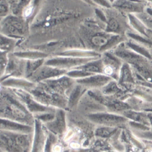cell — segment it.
Returning a JSON list of instances; mask_svg holds the SVG:
<instances>
[{"label":"cell","instance_id":"cell-1","mask_svg":"<svg viewBox=\"0 0 152 152\" xmlns=\"http://www.w3.org/2000/svg\"><path fill=\"white\" fill-rule=\"evenodd\" d=\"M0 118L34 126V117L11 89L2 87L0 91Z\"/></svg>","mask_w":152,"mask_h":152},{"label":"cell","instance_id":"cell-2","mask_svg":"<svg viewBox=\"0 0 152 152\" xmlns=\"http://www.w3.org/2000/svg\"><path fill=\"white\" fill-rule=\"evenodd\" d=\"M33 133L25 134L0 130V151L30 152Z\"/></svg>","mask_w":152,"mask_h":152},{"label":"cell","instance_id":"cell-3","mask_svg":"<svg viewBox=\"0 0 152 152\" xmlns=\"http://www.w3.org/2000/svg\"><path fill=\"white\" fill-rule=\"evenodd\" d=\"M0 32L9 38L21 41L29 35V22L22 17L10 14L1 20Z\"/></svg>","mask_w":152,"mask_h":152},{"label":"cell","instance_id":"cell-4","mask_svg":"<svg viewBox=\"0 0 152 152\" xmlns=\"http://www.w3.org/2000/svg\"><path fill=\"white\" fill-rule=\"evenodd\" d=\"M28 92L31 94L37 101L42 105L68 111V97L67 96L50 94L43 90L37 85L34 89Z\"/></svg>","mask_w":152,"mask_h":152},{"label":"cell","instance_id":"cell-5","mask_svg":"<svg viewBox=\"0 0 152 152\" xmlns=\"http://www.w3.org/2000/svg\"><path fill=\"white\" fill-rule=\"evenodd\" d=\"M75 83L76 82L74 79L64 75L61 77L43 81L37 84V85L50 94H59L67 97Z\"/></svg>","mask_w":152,"mask_h":152},{"label":"cell","instance_id":"cell-6","mask_svg":"<svg viewBox=\"0 0 152 152\" xmlns=\"http://www.w3.org/2000/svg\"><path fill=\"white\" fill-rule=\"evenodd\" d=\"M97 58H75L70 57H62L58 56L45 60L44 64L48 66L55 67L58 69L66 70L69 71L80 67L92 61L98 60Z\"/></svg>","mask_w":152,"mask_h":152},{"label":"cell","instance_id":"cell-7","mask_svg":"<svg viewBox=\"0 0 152 152\" xmlns=\"http://www.w3.org/2000/svg\"><path fill=\"white\" fill-rule=\"evenodd\" d=\"M14 94L22 102L28 111L33 115H35L49 112H55L58 108L50 107L42 105L37 101L31 94L26 90L11 89Z\"/></svg>","mask_w":152,"mask_h":152},{"label":"cell","instance_id":"cell-8","mask_svg":"<svg viewBox=\"0 0 152 152\" xmlns=\"http://www.w3.org/2000/svg\"><path fill=\"white\" fill-rule=\"evenodd\" d=\"M87 117L88 120L94 123L102 126L114 128L122 125L128 120L123 115L106 112L105 111L89 114Z\"/></svg>","mask_w":152,"mask_h":152},{"label":"cell","instance_id":"cell-9","mask_svg":"<svg viewBox=\"0 0 152 152\" xmlns=\"http://www.w3.org/2000/svg\"><path fill=\"white\" fill-rule=\"evenodd\" d=\"M67 71L48 66L43 64L28 79L35 84L47 80L61 77L67 73Z\"/></svg>","mask_w":152,"mask_h":152},{"label":"cell","instance_id":"cell-10","mask_svg":"<svg viewBox=\"0 0 152 152\" xmlns=\"http://www.w3.org/2000/svg\"><path fill=\"white\" fill-rule=\"evenodd\" d=\"M26 60L16 57L14 53L8 55V64L3 78L0 81L8 77L25 78V67Z\"/></svg>","mask_w":152,"mask_h":152},{"label":"cell","instance_id":"cell-11","mask_svg":"<svg viewBox=\"0 0 152 152\" xmlns=\"http://www.w3.org/2000/svg\"><path fill=\"white\" fill-rule=\"evenodd\" d=\"M66 111L58 108L52 121L43 124L47 131L56 137L63 136L67 131Z\"/></svg>","mask_w":152,"mask_h":152},{"label":"cell","instance_id":"cell-12","mask_svg":"<svg viewBox=\"0 0 152 152\" xmlns=\"http://www.w3.org/2000/svg\"><path fill=\"white\" fill-rule=\"evenodd\" d=\"M48 134V131L44 125L35 119L33 139L30 152H44Z\"/></svg>","mask_w":152,"mask_h":152},{"label":"cell","instance_id":"cell-13","mask_svg":"<svg viewBox=\"0 0 152 152\" xmlns=\"http://www.w3.org/2000/svg\"><path fill=\"white\" fill-rule=\"evenodd\" d=\"M104 56V57H102L104 65L103 74L111 77L115 81H118L123 63L120 59L112 53L105 52Z\"/></svg>","mask_w":152,"mask_h":152},{"label":"cell","instance_id":"cell-14","mask_svg":"<svg viewBox=\"0 0 152 152\" xmlns=\"http://www.w3.org/2000/svg\"><path fill=\"white\" fill-rule=\"evenodd\" d=\"M112 80L114 79L104 74H93L87 77L75 80V82L89 90H101Z\"/></svg>","mask_w":152,"mask_h":152},{"label":"cell","instance_id":"cell-15","mask_svg":"<svg viewBox=\"0 0 152 152\" xmlns=\"http://www.w3.org/2000/svg\"><path fill=\"white\" fill-rule=\"evenodd\" d=\"M2 87L23 90L26 91H30L34 89L36 84L31 82L30 80L25 78H18V77H8L0 81Z\"/></svg>","mask_w":152,"mask_h":152},{"label":"cell","instance_id":"cell-16","mask_svg":"<svg viewBox=\"0 0 152 152\" xmlns=\"http://www.w3.org/2000/svg\"><path fill=\"white\" fill-rule=\"evenodd\" d=\"M0 130L25 134L34 133V126H28L14 121L0 118Z\"/></svg>","mask_w":152,"mask_h":152},{"label":"cell","instance_id":"cell-17","mask_svg":"<svg viewBox=\"0 0 152 152\" xmlns=\"http://www.w3.org/2000/svg\"><path fill=\"white\" fill-rule=\"evenodd\" d=\"M89 90L83 85L76 83L68 94V110H72L77 106L83 96Z\"/></svg>","mask_w":152,"mask_h":152},{"label":"cell","instance_id":"cell-18","mask_svg":"<svg viewBox=\"0 0 152 152\" xmlns=\"http://www.w3.org/2000/svg\"><path fill=\"white\" fill-rule=\"evenodd\" d=\"M56 55L62 56V57H70L75 58H102L101 53L97 52L95 50H86L81 49H72L64 51L61 53H58Z\"/></svg>","mask_w":152,"mask_h":152},{"label":"cell","instance_id":"cell-19","mask_svg":"<svg viewBox=\"0 0 152 152\" xmlns=\"http://www.w3.org/2000/svg\"><path fill=\"white\" fill-rule=\"evenodd\" d=\"M115 9L125 12L128 14H133L134 13H142L144 6L143 4L139 3H134L131 1H116L113 6Z\"/></svg>","mask_w":152,"mask_h":152},{"label":"cell","instance_id":"cell-20","mask_svg":"<svg viewBox=\"0 0 152 152\" xmlns=\"http://www.w3.org/2000/svg\"><path fill=\"white\" fill-rule=\"evenodd\" d=\"M129 24L133 27V28L138 31L142 36L149 40L152 39V32L147 28V27L142 24L139 18H137L134 14H128Z\"/></svg>","mask_w":152,"mask_h":152},{"label":"cell","instance_id":"cell-21","mask_svg":"<svg viewBox=\"0 0 152 152\" xmlns=\"http://www.w3.org/2000/svg\"><path fill=\"white\" fill-rule=\"evenodd\" d=\"M131 66L126 63H124L119 74V78L117 81L118 83L124 86L133 84L135 82L134 75Z\"/></svg>","mask_w":152,"mask_h":152},{"label":"cell","instance_id":"cell-22","mask_svg":"<svg viewBox=\"0 0 152 152\" xmlns=\"http://www.w3.org/2000/svg\"><path fill=\"white\" fill-rule=\"evenodd\" d=\"M123 116L128 120H131L133 122L138 123L150 127L149 119L147 116V114L144 112H140L137 111H133L132 110H127L123 112Z\"/></svg>","mask_w":152,"mask_h":152},{"label":"cell","instance_id":"cell-23","mask_svg":"<svg viewBox=\"0 0 152 152\" xmlns=\"http://www.w3.org/2000/svg\"><path fill=\"white\" fill-rule=\"evenodd\" d=\"M14 55L19 58L25 60H37L46 59L48 55L47 53L37 50H28L14 52Z\"/></svg>","mask_w":152,"mask_h":152},{"label":"cell","instance_id":"cell-24","mask_svg":"<svg viewBox=\"0 0 152 152\" xmlns=\"http://www.w3.org/2000/svg\"><path fill=\"white\" fill-rule=\"evenodd\" d=\"M21 41L9 38L0 32V51L7 53H14L18 43Z\"/></svg>","mask_w":152,"mask_h":152},{"label":"cell","instance_id":"cell-25","mask_svg":"<svg viewBox=\"0 0 152 152\" xmlns=\"http://www.w3.org/2000/svg\"><path fill=\"white\" fill-rule=\"evenodd\" d=\"M103 62L102 57L100 59L92 61L76 69H80L92 74H103Z\"/></svg>","mask_w":152,"mask_h":152},{"label":"cell","instance_id":"cell-26","mask_svg":"<svg viewBox=\"0 0 152 152\" xmlns=\"http://www.w3.org/2000/svg\"><path fill=\"white\" fill-rule=\"evenodd\" d=\"M10 14L18 17H22L23 13L26 6L31 1H8Z\"/></svg>","mask_w":152,"mask_h":152},{"label":"cell","instance_id":"cell-27","mask_svg":"<svg viewBox=\"0 0 152 152\" xmlns=\"http://www.w3.org/2000/svg\"><path fill=\"white\" fill-rule=\"evenodd\" d=\"M127 46L129 49H131L138 55L147 58V60H152V55H151L148 50L142 44H137L136 42L132 41L127 43Z\"/></svg>","mask_w":152,"mask_h":152},{"label":"cell","instance_id":"cell-28","mask_svg":"<svg viewBox=\"0 0 152 152\" xmlns=\"http://www.w3.org/2000/svg\"><path fill=\"white\" fill-rule=\"evenodd\" d=\"M45 60H26L25 67V79H28L40 66L44 64Z\"/></svg>","mask_w":152,"mask_h":152},{"label":"cell","instance_id":"cell-29","mask_svg":"<svg viewBox=\"0 0 152 152\" xmlns=\"http://www.w3.org/2000/svg\"><path fill=\"white\" fill-rule=\"evenodd\" d=\"M117 81L112 80L107 84H106L104 87H103L100 90L101 93L105 96H111L112 94L118 92L120 90V88L116 82Z\"/></svg>","mask_w":152,"mask_h":152},{"label":"cell","instance_id":"cell-30","mask_svg":"<svg viewBox=\"0 0 152 152\" xmlns=\"http://www.w3.org/2000/svg\"><path fill=\"white\" fill-rule=\"evenodd\" d=\"M66 75L70 78L74 79L75 80H77L78 79L87 77L93 74L80 69H74L67 71Z\"/></svg>","mask_w":152,"mask_h":152},{"label":"cell","instance_id":"cell-31","mask_svg":"<svg viewBox=\"0 0 152 152\" xmlns=\"http://www.w3.org/2000/svg\"><path fill=\"white\" fill-rule=\"evenodd\" d=\"M117 129L114 127H108V126H100L98 128L95 132L96 136L106 138L110 137L114 132L116 131Z\"/></svg>","mask_w":152,"mask_h":152},{"label":"cell","instance_id":"cell-32","mask_svg":"<svg viewBox=\"0 0 152 152\" xmlns=\"http://www.w3.org/2000/svg\"><path fill=\"white\" fill-rule=\"evenodd\" d=\"M9 53L0 51V80H1L5 75L8 64Z\"/></svg>","mask_w":152,"mask_h":152},{"label":"cell","instance_id":"cell-33","mask_svg":"<svg viewBox=\"0 0 152 152\" xmlns=\"http://www.w3.org/2000/svg\"><path fill=\"white\" fill-rule=\"evenodd\" d=\"M56 111L42 113V114L35 115L34 118L36 119V120L40 121L43 124H45L48 122H50L51 121H52L53 120L54 118H55Z\"/></svg>","mask_w":152,"mask_h":152},{"label":"cell","instance_id":"cell-34","mask_svg":"<svg viewBox=\"0 0 152 152\" xmlns=\"http://www.w3.org/2000/svg\"><path fill=\"white\" fill-rule=\"evenodd\" d=\"M10 14V10L8 1H0V19H3Z\"/></svg>","mask_w":152,"mask_h":152},{"label":"cell","instance_id":"cell-35","mask_svg":"<svg viewBox=\"0 0 152 152\" xmlns=\"http://www.w3.org/2000/svg\"><path fill=\"white\" fill-rule=\"evenodd\" d=\"M57 137H56V136L48 132L44 152H53V147L56 142Z\"/></svg>","mask_w":152,"mask_h":152},{"label":"cell","instance_id":"cell-36","mask_svg":"<svg viewBox=\"0 0 152 152\" xmlns=\"http://www.w3.org/2000/svg\"><path fill=\"white\" fill-rule=\"evenodd\" d=\"M147 116L149 119L150 126H151V128H152V112H150V113L147 114Z\"/></svg>","mask_w":152,"mask_h":152},{"label":"cell","instance_id":"cell-37","mask_svg":"<svg viewBox=\"0 0 152 152\" xmlns=\"http://www.w3.org/2000/svg\"><path fill=\"white\" fill-rule=\"evenodd\" d=\"M1 89H2V86H1V83H0V91H1Z\"/></svg>","mask_w":152,"mask_h":152},{"label":"cell","instance_id":"cell-38","mask_svg":"<svg viewBox=\"0 0 152 152\" xmlns=\"http://www.w3.org/2000/svg\"><path fill=\"white\" fill-rule=\"evenodd\" d=\"M2 19H0V28H1V21Z\"/></svg>","mask_w":152,"mask_h":152},{"label":"cell","instance_id":"cell-39","mask_svg":"<svg viewBox=\"0 0 152 152\" xmlns=\"http://www.w3.org/2000/svg\"><path fill=\"white\" fill-rule=\"evenodd\" d=\"M150 64H151V66H152V60H151V61H150Z\"/></svg>","mask_w":152,"mask_h":152},{"label":"cell","instance_id":"cell-40","mask_svg":"<svg viewBox=\"0 0 152 152\" xmlns=\"http://www.w3.org/2000/svg\"><path fill=\"white\" fill-rule=\"evenodd\" d=\"M0 152H3V151H0Z\"/></svg>","mask_w":152,"mask_h":152}]
</instances>
